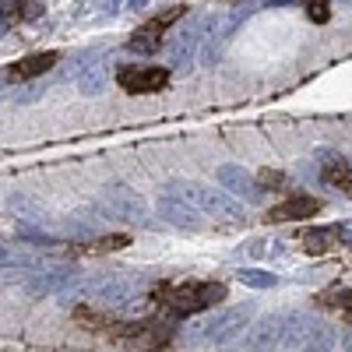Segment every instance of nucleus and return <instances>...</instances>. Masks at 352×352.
<instances>
[{"mask_svg":"<svg viewBox=\"0 0 352 352\" xmlns=\"http://www.w3.org/2000/svg\"><path fill=\"white\" fill-rule=\"evenodd\" d=\"M53 64H60V53L56 50H43V53H32V56H21L18 64L8 67V78L11 81H25V78H36V74H46Z\"/></svg>","mask_w":352,"mask_h":352,"instance_id":"12","label":"nucleus"},{"mask_svg":"<svg viewBox=\"0 0 352 352\" xmlns=\"http://www.w3.org/2000/svg\"><path fill=\"white\" fill-rule=\"evenodd\" d=\"M155 212H159L162 222H169V226H176V229H187V232L204 229V215H201L197 208H190V204L176 201V197H166V194H162V197L155 201Z\"/></svg>","mask_w":352,"mask_h":352,"instance_id":"9","label":"nucleus"},{"mask_svg":"<svg viewBox=\"0 0 352 352\" xmlns=\"http://www.w3.org/2000/svg\"><path fill=\"white\" fill-rule=\"evenodd\" d=\"M201 32H204V18H190L184 28H176L173 39H169V64L173 67H187L190 64V56L194 50L201 46Z\"/></svg>","mask_w":352,"mask_h":352,"instance_id":"5","label":"nucleus"},{"mask_svg":"<svg viewBox=\"0 0 352 352\" xmlns=\"http://www.w3.org/2000/svg\"><path fill=\"white\" fill-rule=\"evenodd\" d=\"M342 317H345V320H349V324H352V310H345V314H342Z\"/></svg>","mask_w":352,"mask_h":352,"instance_id":"26","label":"nucleus"},{"mask_svg":"<svg viewBox=\"0 0 352 352\" xmlns=\"http://www.w3.org/2000/svg\"><path fill=\"white\" fill-rule=\"evenodd\" d=\"M166 197H176L190 204V208H197L204 219H215V222H243V204L236 197H229L215 187H204V184H194V180H173L162 187Z\"/></svg>","mask_w":352,"mask_h":352,"instance_id":"1","label":"nucleus"},{"mask_svg":"<svg viewBox=\"0 0 352 352\" xmlns=\"http://www.w3.org/2000/svg\"><path fill=\"white\" fill-rule=\"evenodd\" d=\"M0 261H4V254H0Z\"/></svg>","mask_w":352,"mask_h":352,"instance_id":"27","label":"nucleus"},{"mask_svg":"<svg viewBox=\"0 0 352 352\" xmlns=\"http://www.w3.org/2000/svg\"><path fill=\"white\" fill-rule=\"evenodd\" d=\"M236 28V14H208L204 18V36H201V64H215L222 50H226V39L232 36Z\"/></svg>","mask_w":352,"mask_h":352,"instance_id":"4","label":"nucleus"},{"mask_svg":"<svg viewBox=\"0 0 352 352\" xmlns=\"http://www.w3.org/2000/svg\"><path fill=\"white\" fill-rule=\"evenodd\" d=\"M307 14H310L314 21H328V18H331L328 4H310V8H307Z\"/></svg>","mask_w":352,"mask_h":352,"instance_id":"22","label":"nucleus"},{"mask_svg":"<svg viewBox=\"0 0 352 352\" xmlns=\"http://www.w3.org/2000/svg\"><path fill=\"white\" fill-rule=\"evenodd\" d=\"M173 71L169 67H155V64H131V67H120L116 81H120L124 92L131 96H148V92H162L169 85Z\"/></svg>","mask_w":352,"mask_h":352,"instance_id":"3","label":"nucleus"},{"mask_svg":"<svg viewBox=\"0 0 352 352\" xmlns=\"http://www.w3.org/2000/svg\"><path fill=\"white\" fill-rule=\"evenodd\" d=\"M254 180H257V190H282V187H289L285 173H278V169H261Z\"/></svg>","mask_w":352,"mask_h":352,"instance_id":"21","label":"nucleus"},{"mask_svg":"<svg viewBox=\"0 0 352 352\" xmlns=\"http://www.w3.org/2000/svg\"><path fill=\"white\" fill-rule=\"evenodd\" d=\"M331 345H335V331L324 324V320H317L314 331H310V338H307V345H303L300 352H331Z\"/></svg>","mask_w":352,"mask_h":352,"instance_id":"18","label":"nucleus"},{"mask_svg":"<svg viewBox=\"0 0 352 352\" xmlns=\"http://www.w3.org/2000/svg\"><path fill=\"white\" fill-rule=\"evenodd\" d=\"M335 236L345 240V243H352V222H338V226H335Z\"/></svg>","mask_w":352,"mask_h":352,"instance_id":"23","label":"nucleus"},{"mask_svg":"<svg viewBox=\"0 0 352 352\" xmlns=\"http://www.w3.org/2000/svg\"><path fill=\"white\" fill-rule=\"evenodd\" d=\"M162 32H166V28H162V25L152 18L148 25L138 28V32L131 36V43H127V46H131L134 53H155V50L162 46Z\"/></svg>","mask_w":352,"mask_h":352,"instance_id":"16","label":"nucleus"},{"mask_svg":"<svg viewBox=\"0 0 352 352\" xmlns=\"http://www.w3.org/2000/svg\"><path fill=\"white\" fill-rule=\"evenodd\" d=\"M317 162H320V180L335 190L352 194V162L331 148H317Z\"/></svg>","mask_w":352,"mask_h":352,"instance_id":"7","label":"nucleus"},{"mask_svg":"<svg viewBox=\"0 0 352 352\" xmlns=\"http://www.w3.org/2000/svg\"><path fill=\"white\" fill-rule=\"evenodd\" d=\"M282 324H285V317H278V314L261 317L250 328L247 342H243V352H275V349H282Z\"/></svg>","mask_w":352,"mask_h":352,"instance_id":"8","label":"nucleus"},{"mask_svg":"<svg viewBox=\"0 0 352 352\" xmlns=\"http://www.w3.org/2000/svg\"><path fill=\"white\" fill-rule=\"evenodd\" d=\"M127 243H131L127 236H120V232H113V236L88 240V243H81V247H67V254H109V250H120V247H127Z\"/></svg>","mask_w":352,"mask_h":352,"instance_id":"17","label":"nucleus"},{"mask_svg":"<svg viewBox=\"0 0 352 352\" xmlns=\"http://www.w3.org/2000/svg\"><path fill=\"white\" fill-rule=\"evenodd\" d=\"M257 307L254 303H240V307H232V310H226V317H222V328H219V335L212 338L215 345H229L232 338H236L243 328H247V320H250V314H254Z\"/></svg>","mask_w":352,"mask_h":352,"instance_id":"15","label":"nucleus"},{"mask_svg":"<svg viewBox=\"0 0 352 352\" xmlns=\"http://www.w3.org/2000/svg\"><path fill=\"white\" fill-rule=\"evenodd\" d=\"M236 278H240L243 285H254V289H272V285H278V275L261 272V268H240Z\"/></svg>","mask_w":352,"mask_h":352,"instance_id":"20","label":"nucleus"},{"mask_svg":"<svg viewBox=\"0 0 352 352\" xmlns=\"http://www.w3.org/2000/svg\"><path fill=\"white\" fill-rule=\"evenodd\" d=\"M314 324H317V317H310V314H292V317H285V324H282V352H300V349L307 345Z\"/></svg>","mask_w":352,"mask_h":352,"instance_id":"13","label":"nucleus"},{"mask_svg":"<svg viewBox=\"0 0 352 352\" xmlns=\"http://www.w3.org/2000/svg\"><path fill=\"white\" fill-rule=\"evenodd\" d=\"M109 212L116 219H124V222H134V226H144V222H152V212H148V204H144L131 187H109Z\"/></svg>","mask_w":352,"mask_h":352,"instance_id":"6","label":"nucleus"},{"mask_svg":"<svg viewBox=\"0 0 352 352\" xmlns=\"http://www.w3.org/2000/svg\"><path fill=\"white\" fill-rule=\"evenodd\" d=\"M345 352H352V331L345 335Z\"/></svg>","mask_w":352,"mask_h":352,"instance_id":"25","label":"nucleus"},{"mask_svg":"<svg viewBox=\"0 0 352 352\" xmlns=\"http://www.w3.org/2000/svg\"><path fill=\"white\" fill-rule=\"evenodd\" d=\"M320 212V201L310 197V194H292L285 197L282 204L268 208V222H296V219H310Z\"/></svg>","mask_w":352,"mask_h":352,"instance_id":"11","label":"nucleus"},{"mask_svg":"<svg viewBox=\"0 0 352 352\" xmlns=\"http://www.w3.org/2000/svg\"><path fill=\"white\" fill-rule=\"evenodd\" d=\"M243 250H247V254H264V240H254V243H247Z\"/></svg>","mask_w":352,"mask_h":352,"instance_id":"24","label":"nucleus"},{"mask_svg":"<svg viewBox=\"0 0 352 352\" xmlns=\"http://www.w3.org/2000/svg\"><path fill=\"white\" fill-rule=\"evenodd\" d=\"M219 184L229 190V197H247V201H254L261 190H257V180H254V173H247L243 166H236V162H226V166H219Z\"/></svg>","mask_w":352,"mask_h":352,"instance_id":"10","label":"nucleus"},{"mask_svg":"<svg viewBox=\"0 0 352 352\" xmlns=\"http://www.w3.org/2000/svg\"><path fill=\"white\" fill-rule=\"evenodd\" d=\"M155 300L169 314H197L208 310L226 300V285L222 282H180V285H159Z\"/></svg>","mask_w":352,"mask_h":352,"instance_id":"2","label":"nucleus"},{"mask_svg":"<svg viewBox=\"0 0 352 352\" xmlns=\"http://www.w3.org/2000/svg\"><path fill=\"white\" fill-rule=\"evenodd\" d=\"M335 240H338V236H335V226H331V229H307V232H303L307 254H324Z\"/></svg>","mask_w":352,"mask_h":352,"instance_id":"19","label":"nucleus"},{"mask_svg":"<svg viewBox=\"0 0 352 352\" xmlns=\"http://www.w3.org/2000/svg\"><path fill=\"white\" fill-rule=\"evenodd\" d=\"M138 285H144V278L124 272V275H106L96 292H99L102 300H109V303H124V300H131L134 292H138Z\"/></svg>","mask_w":352,"mask_h":352,"instance_id":"14","label":"nucleus"}]
</instances>
